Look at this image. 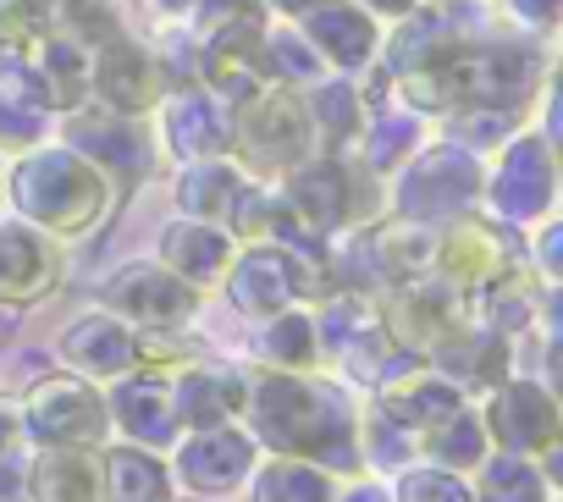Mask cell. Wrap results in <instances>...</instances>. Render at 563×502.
Returning a JSON list of instances; mask_svg holds the SVG:
<instances>
[{"label": "cell", "mask_w": 563, "mask_h": 502, "mask_svg": "<svg viewBox=\"0 0 563 502\" xmlns=\"http://www.w3.org/2000/svg\"><path fill=\"white\" fill-rule=\"evenodd\" d=\"M166 260H172V277H177V282L205 288V282L227 277L232 243H227V232H216L210 221H183V226L166 232Z\"/></svg>", "instance_id": "44dd1931"}, {"label": "cell", "mask_w": 563, "mask_h": 502, "mask_svg": "<svg viewBox=\"0 0 563 502\" xmlns=\"http://www.w3.org/2000/svg\"><path fill=\"white\" fill-rule=\"evenodd\" d=\"M238 193H243V188H238V171H227V166H205V171H194V177L177 188V204H183L194 221H227Z\"/></svg>", "instance_id": "e575fe53"}, {"label": "cell", "mask_w": 563, "mask_h": 502, "mask_svg": "<svg viewBox=\"0 0 563 502\" xmlns=\"http://www.w3.org/2000/svg\"><path fill=\"white\" fill-rule=\"evenodd\" d=\"M271 67L260 29H221L205 45V78L216 89H260V72Z\"/></svg>", "instance_id": "603a6c76"}, {"label": "cell", "mask_w": 563, "mask_h": 502, "mask_svg": "<svg viewBox=\"0 0 563 502\" xmlns=\"http://www.w3.org/2000/svg\"><path fill=\"white\" fill-rule=\"evenodd\" d=\"M100 502H172V469L150 447H111L100 458Z\"/></svg>", "instance_id": "d6986e66"}, {"label": "cell", "mask_w": 563, "mask_h": 502, "mask_svg": "<svg viewBox=\"0 0 563 502\" xmlns=\"http://www.w3.org/2000/svg\"><path fill=\"white\" fill-rule=\"evenodd\" d=\"M73 155H84V160H100V166H111V171H128V177H139L144 166H150V155H144V138L128 127V122H111V116H78L73 122Z\"/></svg>", "instance_id": "d4e9b609"}, {"label": "cell", "mask_w": 563, "mask_h": 502, "mask_svg": "<svg viewBox=\"0 0 563 502\" xmlns=\"http://www.w3.org/2000/svg\"><path fill=\"white\" fill-rule=\"evenodd\" d=\"M111 310H117V321H139V326L161 332V326H177L194 315V288L161 266H139L111 282Z\"/></svg>", "instance_id": "4fadbf2b"}, {"label": "cell", "mask_w": 563, "mask_h": 502, "mask_svg": "<svg viewBox=\"0 0 563 502\" xmlns=\"http://www.w3.org/2000/svg\"><path fill=\"white\" fill-rule=\"evenodd\" d=\"M23 425L40 447H95L106 436V398L84 376H51L29 392Z\"/></svg>", "instance_id": "5b68a950"}, {"label": "cell", "mask_w": 563, "mask_h": 502, "mask_svg": "<svg viewBox=\"0 0 563 502\" xmlns=\"http://www.w3.org/2000/svg\"><path fill=\"white\" fill-rule=\"evenodd\" d=\"M260 359L282 376H305L316 359H321V326L305 315V310H282L271 315L265 337H260Z\"/></svg>", "instance_id": "4316f807"}, {"label": "cell", "mask_w": 563, "mask_h": 502, "mask_svg": "<svg viewBox=\"0 0 563 502\" xmlns=\"http://www.w3.org/2000/svg\"><path fill=\"white\" fill-rule=\"evenodd\" d=\"M382 332L404 354H431L442 337L459 332V304L437 282H398V293L382 310Z\"/></svg>", "instance_id": "8fae6325"}, {"label": "cell", "mask_w": 563, "mask_h": 502, "mask_svg": "<svg viewBox=\"0 0 563 502\" xmlns=\"http://www.w3.org/2000/svg\"><path fill=\"white\" fill-rule=\"evenodd\" d=\"M426 447H431V458H437V469H453V475H464V469H481V458H486V425H481V414H470V409H459V414H448L442 425H431L426 431Z\"/></svg>", "instance_id": "1f68e13d"}, {"label": "cell", "mask_w": 563, "mask_h": 502, "mask_svg": "<svg viewBox=\"0 0 563 502\" xmlns=\"http://www.w3.org/2000/svg\"><path fill=\"white\" fill-rule=\"evenodd\" d=\"M62 359L84 376V381H117L139 365V337L128 332V321L117 315H89L78 326H67L62 337Z\"/></svg>", "instance_id": "9a60e30c"}, {"label": "cell", "mask_w": 563, "mask_h": 502, "mask_svg": "<svg viewBox=\"0 0 563 502\" xmlns=\"http://www.w3.org/2000/svg\"><path fill=\"white\" fill-rule=\"evenodd\" d=\"M547 497H552L547 475L519 453H486L470 486V502H547Z\"/></svg>", "instance_id": "484cf974"}, {"label": "cell", "mask_w": 563, "mask_h": 502, "mask_svg": "<svg viewBox=\"0 0 563 502\" xmlns=\"http://www.w3.org/2000/svg\"><path fill=\"white\" fill-rule=\"evenodd\" d=\"M475 193H481L475 160H470L464 149H437V155H426V160L404 177L398 210H404V221H442V215L464 210Z\"/></svg>", "instance_id": "9c48e42d"}, {"label": "cell", "mask_w": 563, "mask_h": 502, "mask_svg": "<svg viewBox=\"0 0 563 502\" xmlns=\"http://www.w3.org/2000/svg\"><path fill=\"white\" fill-rule=\"evenodd\" d=\"M221 29H260V7H254V0H210V12H205V40L221 34Z\"/></svg>", "instance_id": "ab89813d"}, {"label": "cell", "mask_w": 563, "mask_h": 502, "mask_svg": "<svg viewBox=\"0 0 563 502\" xmlns=\"http://www.w3.org/2000/svg\"><path fill=\"white\" fill-rule=\"evenodd\" d=\"M84 83H89V67H84V45L78 40H40L34 45V100L78 105Z\"/></svg>", "instance_id": "83f0119b"}, {"label": "cell", "mask_w": 563, "mask_h": 502, "mask_svg": "<svg viewBox=\"0 0 563 502\" xmlns=\"http://www.w3.org/2000/svg\"><path fill=\"white\" fill-rule=\"evenodd\" d=\"M29 491H23V475L12 469V464H0V502H23Z\"/></svg>", "instance_id": "b9f144b4"}, {"label": "cell", "mask_w": 563, "mask_h": 502, "mask_svg": "<svg viewBox=\"0 0 563 502\" xmlns=\"http://www.w3.org/2000/svg\"><path fill=\"white\" fill-rule=\"evenodd\" d=\"M254 502H332V475L305 458H271L254 475Z\"/></svg>", "instance_id": "f546056e"}, {"label": "cell", "mask_w": 563, "mask_h": 502, "mask_svg": "<svg viewBox=\"0 0 563 502\" xmlns=\"http://www.w3.org/2000/svg\"><path fill=\"white\" fill-rule=\"evenodd\" d=\"M276 7H288V12H321V7H332V0H276Z\"/></svg>", "instance_id": "7dc6e473"}, {"label": "cell", "mask_w": 563, "mask_h": 502, "mask_svg": "<svg viewBox=\"0 0 563 502\" xmlns=\"http://www.w3.org/2000/svg\"><path fill=\"white\" fill-rule=\"evenodd\" d=\"M492 127H497V116H464V122H459V138L486 149V144H497V133H492Z\"/></svg>", "instance_id": "60d3db41"}, {"label": "cell", "mask_w": 563, "mask_h": 502, "mask_svg": "<svg viewBox=\"0 0 563 502\" xmlns=\"http://www.w3.org/2000/svg\"><path fill=\"white\" fill-rule=\"evenodd\" d=\"M221 116H216V100L210 94H183L177 105H172V144L183 149V155H216L221 149Z\"/></svg>", "instance_id": "836d02e7"}, {"label": "cell", "mask_w": 563, "mask_h": 502, "mask_svg": "<svg viewBox=\"0 0 563 502\" xmlns=\"http://www.w3.org/2000/svg\"><path fill=\"white\" fill-rule=\"evenodd\" d=\"M243 414L254 420L249 442L271 447L276 458H305L316 469H354L360 464L354 409H349V398L338 387L265 370L243 392Z\"/></svg>", "instance_id": "6da1fadb"}, {"label": "cell", "mask_w": 563, "mask_h": 502, "mask_svg": "<svg viewBox=\"0 0 563 502\" xmlns=\"http://www.w3.org/2000/svg\"><path fill=\"white\" fill-rule=\"evenodd\" d=\"M62 282V255L34 232V226H7L0 232V304H34Z\"/></svg>", "instance_id": "5bb4252c"}, {"label": "cell", "mask_w": 563, "mask_h": 502, "mask_svg": "<svg viewBox=\"0 0 563 502\" xmlns=\"http://www.w3.org/2000/svg\"><path fill=\"white\" fill-rule=\"evenodd\" d=\"M106 420H117V425L128 431V442H133V447H150V453H161V447H172V442L183 436V425H177V398H172V381H166L161 370L122 376L117 392H111V403H106Z\"/></svg>", "instance_id": "30bf717a"}, {"label": "cell", "mask_w": 563, "mask_h": 502, "mask_svg": "<svg viewBox=\"0 0 563 502\" xmlns=\"http://www.w3.org/2000/svg\"><path fill=\"white\" fill-rule=\"evenodd\" d=\"M376 12H409V0H371Z\"/></svg>", "instance_id": "c3c4849f"}, {"label": "cell", "mask_w": 563, "mask_h": 502, "mask_svg": "<svg viewBox=\"0 0 563 502\" xmlns=\"http://www.w3.org/2000/svg\"><path fill=\"white\" fill-rule=\"evenodd\" d=\"M382 271L393 282H420L437 271V232L426 221H393V232H382Z\"/></svg>", "instance_id": "4dcf8cb0"}, {"label": "cell", "mask_w": 563, "mask_h": 502, "mask_svg": "<svg viewBox=\"0 0 563 502\" xmlns=\"http://www.w3.org/2000/svg\"><path fill=\"white\" fill-rule=\"evenodd\" d=\"M18 204L23 215H34L40 226L56 232H84L100 221L106 210V177L95 171V160L56 149V155H34L18 171Z\"/></svg>", "instance_id": "3957f363"}, {"label": "cell", "mask_w": 563, "mask_h": 502, "mask_svg": "<svg viewBox=\"0 0 563 502\" xmlns=\"http://www.w3.org/2000/svg\"><path fill=\"white\" fill-rule=\"evenodd\" d=\"M172 469H177V480H183L188 491H199V497H227V491H238V486L254 475V442H249L243 431H232V425L194 431V436L177 447Z\"/></svg>", "instance_id": "ba28073f"}, {"label": "cell", "mask_w": 563, "mask_h": 502, "mask_svg": "<svg viewBox=\"0 0 563 502\" xmlns=\"http://www.w3.org/2000/svg\"><path fill=\"white\" fill-rule=\"evenodd\" d=\"M431 359L448 370V381L459 387H503V370H508V354H503V343L486 332H453V337H442L437 348H431Z\"/></svg>", "instance_id": "cb8c5ba5"}, {"label": "cell", "mask_w": 563, "mask_h": 502, "mask_svg": "<svg viewBox=\"0 0 563 502\" xmlns=\"http://www.w3.org/2000/svg\"><path fill=\"white\" fill-rule=\"evenodd\" d=\"M310 138H316V116L294 89H276V83L260 89L238 116V149L254 171H294L310 155Z\"/></svg>", "instance_id": "277c9868"}, {"label": "cell", "mask_w": 563, "mask_h": 502, "mask_svg": "<svg viewBox=\"0 0 563 502\" xmlns=\"http://www.w3.org/2000/svg\"><path fill=\"white\" fill-rule=\"evenodd\" d=\"M514 7H519V18H536V23H547L558 0H514Z\"/></svg>", "instance_id": "f6af8a7d"}, {"label": "cell", "mask_w": 563, "mask_h": 502, "mask_svg": "<svg viewBox=\"0 0 563 502\" xmlns=\"http://www.w3.org/2000/svg\"><path fill=\"white\" fill-rule=\"evenodd\" d=\"M316 116L338 133V138H349L354 127H360V100L349 94V89H321V100H316Z\"/></svg>", "instance_id": "f35d334b"}, {"label": "cell", "mask_w": 563, "mask_h": 502, "mask_svg": "<svg viewBox=\"0 0 563 502\" xmlns=\"http://www.w3.org/2000/svg\"><path fill=\"white\" fill-rule=\"evenodd\" d=\"M310 260L288 255V248H254L249 260L232 266V304L243 315H282L305 293H321V271H305Z\"/></svg>", "instance_id": "52a82bcc"}, {"label": "cell", "mask_w": 563, "mask_h": 502, "mask_svg": "<svg viewBox=\"0 0 563 502\" xmlns=\"http://www.w3.org/2000/svg\"><path fill=\"white\" fill-rule=\"evenodd\" d=\"M95 89H100L117 111H144V105L161 100V67H155L139 45L111 40L106 56H100V67H95Z\"/></svg>", "instance_id": "ffe728a7"}, {"label": "cell", "mask_w": 563, "mask_h": 502, "mask_svg": "<svg viewBox=\"0 0 563 502\" xmlns=\"http://www.w3.org/2000/svg\"><path fill=\"white\" fill-rule=\"evenodd\" d=\"M530 78H536V62L530 51H514V45H492V51H453L431 67H415L404 72L409 83V100L415 105H519L530 94Z\"/></svg>", "instance_id": "7a4b0ae2"}, {"label": "cell", "mask_w": 563, "mask_h": 502, "mask_svg": "<svg viewBox=\"0 0 563 502\" xmlns=\"http://www.w3.org/2000/svg\"><path fill=\"white\" fill-rule=\"evenodd\" d=\"M34 502H100V453L95 447H45L23 486Z\"/></svg>", "instance_id": "ac0fdd59"}, {"label": "cell", "mask_w": 563, "mask_h": 502, "mask_svg": "<svg viewBox=\"0 0 563 502\" xmlns=\"http://www.w3.org/2000/svg\"><path fill=\"white\" fill-rule=\"evenodd\" d=\"M437 266L459 288H497L508 277V248H503V237L492 226L459 221L453 232L437 237Z\"/></svg>", "instance_id": "2e32d148"}, {"label": "cell", "mask_w": 563, "mask_h": 502, "mask_svg": "<svg viewBox=\"0 0 563 502\" xmlns=\"http://www.w3.org/2000/svg\"><path fill=\"white\" fill-rule=\"evenodd\" d=\"M310 40L321 45V56H332V62H343V67H360V62L371 56V45H376L371 23H365L360 12H349V7H321V12L310 18Z\"/></svg>", "instance_id": "d6a6232c"}, {"label": "cell", "mask_w": 563, "mask_h": 502, "mask_svg": "<svg viewBox=\"0 0 563 502\" xmlns=\"http://www.w3.org/2000/svg\"><path fill=\"white\" fill-rule=\"evenodd\" d=\"M18 425H23V420H18V414H12L7 403H0V453H7V447L18 442Z\"/></svg>", "instance_id": "ee69618b"}, {"label": "cell", "mask_w": 563, "mask_h": 502, "mask_svg": "<svg viewBox=\"0 0 563 502\" xmlns=\"http://www.w3.org/2000/svg\"><path fill=\"white\" fill-rule=\"evenodd\" d=\"M393 502H470V486L453 475V469H409L398 480V497Z\"/></svg>", "instance_id": "8d00e7d4"}, {"label": "cell", "mask_w": 563, "mask_h": 502, "mask_svg": "<svg viewBox=\"0 0 563 502\" xmlns=\"http://www.w3.org/2000/svg\"><path fill=\"white\" fill-rule=\"evenodd\" d=\"M161 7H188V0H161Z\"/></svg>", "instance_id": "681fc988"}, {"label": "cell", "mask_w": 563, "mask_h": 502, "mask_svg": "<svg viewBox=\"0 0 563 502\" xmlns=\"http://www.w3.org/2000/svg\"><path fill=\"white\" fill-rule=\"evenodd\" d=\"M382 133H387V138H376V160H387V155H398V149L409 144V127H404V122H398V127H382Z\"/></svg>", "instance_id": "7bdbcfd3"}, {"label": "cell", "mask_w": 563, "mask_h": 502, "mask_svg": "<svg viewBox=\"0 0 563 502\" xmlns=\"http://www.w3.org/2000/svg\"><path fill=\"white\" fill-rule=\"evenodd\" d=\"M294 204H299V215L310 221V232H327V226H338V221H349V171H338V166H305V171H294Z\"/></svg>", "instance_id": "f1b7e54d"}, {"label": "cell", "mask_w": 563, "mask_h": 502, "mask_svg": "<svg viewBox=\"0 0 563 502\" xmlns=\"http://www.w3.org/2000/svg\"><path fill=\"white\" fill-rule=\"evenodd\" d=\"M40 133V111L29 94H0V144H29Z\"/></svg>", "instance_id": "74e56055"}, {"label": "cell", "mask_w": 563, "mask_h": 502, "mask_svg": "<svg viewBox=\"0 0 563 502\" xmlns=\"http://www.w3.org/2000/svg\"><path fill=\"white\" fill-rule=\"evenodd\" d=\"M481 425L497 453H519V458L552 453L558 447V398L536 381H503V387H492Z\"/></svg>", "instance_id": "8992f818"}, {"label": "cell", "mask_w": 563, "mask_h": 502, "mask_svg": "<svg viewBox=\"0 0 563 502\" xmlns=\"http://www.w3.org/2000/svg\"><path fill=\"white\" fill-rule=\"evenodd\" d=\"M45 23H51V0H0V40L7 45L34 51Z\"/></svg>", "instance_id": "d590c367"}, {"label": "cell", "mask_w": 563, "mask_h": 502, "mask_svg": "<svg viewBox=\"0 0 563 502\" xmlns=\"http://www.w3.org/2000/svg\"><path fill=\"white\" fill-rule=\"evenodd\" d=\"M382 409H387V420L393 425H404V431H431V425H442L448 414H459L464 409V392L448 381V376H437V370H420V365H404V370H393V376H382Z\"/></svg>", "instance_id": "7c38bea8"}, {"label": "cell", "mask_w": 563, "mask_h": 502, "mask_svg": "<svg viewBox=\"0 0 563 502\" xmlns=\"http://www.w3.org/2000/svg\"><path fill=\"white\" fill-rule=\"evenodd\" d=\"M343 502H393V491H387V486H354Z\"/></svg>", "instance_id": "bcb514c9"}, {"label": "cell", "mask_w": 563, "mask_h": 502, "mask_svg": "<svg viewBox=\"0 0 563 502\" xmlns=\"http://www.w3.org/2000/svg\"><path fill=\"white\" fill-rule=\"evenodd\" d=\"M243 381L232 370H188L172 381V398H177V425L188 431H216V425H232V414H243Z\"/></svg>", "instance_id": "e0dca14e"}, {"label": "cell", "mask_w": 563, "mask_h": 502, "mask_svg": "<svg viewBox=\"0 0 563 502\" xmlns=\"http://www.w3.org/2000/svg\"><path fill=\"white\" fill-rule=\"evenodd\" d=\"M492 199H497L503 215H519V221L541 215L552 204V155H547V144L514 149L503 177H497V188H492Z\"/></svg>", "instance_id": "7402d4cb"}]
</instances>
